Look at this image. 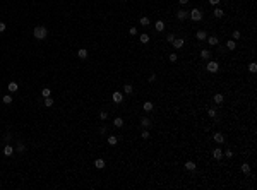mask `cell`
Listing matches in <instances>:
<instances>
[{
    "mask_svg": "<svg viewBox=\"0 0 257 190\" xmlns=\"http://www.w3.org/2000/svg\"><path fill=\"white\" fill-rule=\"evenodd\" d=\"M33 34H34V38H36V40H45L46 34H48V29H46L45 26H36V28H34V31H33Z\"/></svg>",
    "mask_w": 257,
    "mask_h": 190,
    "instance_id": "cell-1",
    "label": "cell"
},
{
    "mask_svg": "<svg viewBox=\"0 0 257 190\" xmlns=\"http://www.w3.org/2000/svg\"><path fill=\"white\" fill-rule=\"evenodd\" d=\"M189 17H190L192 21L199 22V21H202V12H200L199 9H192V12H189Z\"/></svg>",
    "mask_w": 257,
    "mask_h": 190,
    "instance_id": "cell-2",
    "label": "cell"
},
{
    "mask_svg": "<svg viewBox=\"0 0 257 190\" xmlns=\"http://www.w3.org/2000/svg\"><path fill=\"white\" fill-rule=\"evenodd\" d=\"M206 70L211 72V74H216V72L220 70V63L218 62H209L208 65H206Z\"/></svg>",
    "mask_w": 257,
    "mask_h": 190,
    "instance_id": "cell-3",
    "label": "cell"
},
{
    "mask_svg": "<svg viewBox=\"0 0 257 190\" xmlns=\"http://www.w3.org/2000/svg\"><path fill=\"white\" fill-rule=\"evenodd\" d=\"M111 99H113L115 103L118 104V103H122V101H123V94H122L120 91H115L113 94H111Z\"/></svg>",
    "mask_w": 257,
    "mask_h": 190,
    "instance_id": "cell-4",
    "label": "cell"
},
{
    "mask_svg": "<svg viewBox=\"0 0 257 190\" xmlns=\"http://www.w3.org/2000/svg\"><path fill=\"white\" fill-rule=\"evenodd\" d=\"M171 45H173V48L180 50V48H182V46L185 45V41H184V40H182V38H175V40L171 41Z\"/></svg>",
    "mask_w": 257,
    "mask_h": 190,
    "instance_id": "cell-5",
    "label": "cell"
},
{
    "mask_svg": "<svg viewBox=\"0 0 257 190\" xmlns=\"http://www.w3.org/2000/svg\"><path fill=\"white\" fill-rule=\"evenodd\" d=\"M187 17H189V12L184 10V9H180L178 12H177V19H178V21H184V19H187Z\"/></svg>",
    "mask_w": 257,
    "mask_h": 190,
    "instance_id": "cell-6",
    "label": "cell"
},
{
    "mask_svg": "<svg viewBox=\"0 0 257 190\" xmlns=\"http://www.w3.org/2000/svg\"><path fill=\"white\" fill-rule=\"evenodd\" d=\"M212 158H214V159H218V161H220L221 158H223V151H221L220 147H216V149H214V151H212Z\"/></svg>",
    "mask_w": 257,
    "mask_h": 190,
    "instance_id": "cell-7",
    "label": "cell"
},
{
    "mask_svg": "<svg viewBox=\"0 0 257 190\" xmlns=\"http://www.w3.org/2000/svg\"><path fill=\"white\" fill-rule=\"evenodd\" d=\"M212 139H214V142H218V144H223V142H224L223 134H220V132H216V134H214V135H212Z\"/></svg>",
    "mask_w": 257,
    "mask_h": 190,
    "instance_id": "cell-8",
    "label": "cell"
},
{
    "mask_svg": "<svg viewBox=\"0 0 257 190\" xmlns=\"http://www.w3.org/2000/svg\"><path fill=\"white\" fill-rule=\"evenodd\" d=\"M4 154H5V156H12V154H14V147L10 144H7L4 147Z\"/></svg>",
    "mask_w": 257,
    "mask_h": 190,
    "instance_id": "cell-9",
    "label": "cell"
},
{
    "mask_svg": "<svg viewBox=\"0 0 257 190\" xmlns=\"http://www.w3.org/2000/svg\"><path fill=\"white\" fill-rule=\"evenodd\" d=\"M154 29L158 31V33H161V31H165V22H163V21H156V24H154Z\"/></svg>",
    "mask_w": 257,
    "mask_h": 190,
    "instance_id": "cell-10",
    "label": "cell"
},
{
    "mask_svg": "<svg viewBox=\"0 0 257 190\" xmlns=\"http://www.w3.org/2000/svg\"><path fill=\"white\" fill-rule=\"evenodd\" d=\"M77 57L81 58V60H84V58H87V50H86V48H81V50L77 51Z\"/></svg>",
    "mask_w": 257,
    "mask_h": 190,
    "instance_id": "cell-11",
    "label": "cell"
},
{
    "mask_svg": "<svg viewBox=\"0 0 257 190\" xmlns=\"http://www.w3.org/2000/svg\"><path fill=\"white\" fill-rule=\"evenodd\" d=\"M196 38H197V40H200V41H204L206 38H208V34H206V31H202V29H200V31H197Z\"/></svg>",
    "mask_w": 257,
    "mask_h": 190,
    "instance_id": "cell-12",
    "label": "cell"
},
{
    "mask_svg": "<svg viewBox=\"0 0 257 190\" xmlns=\"http://www.w3.org/2000/svg\"><path fill=\"white\" fill-rule=\"evenodd\" d=\"M200 58H202V60H209V58H211V51H209V50H202V51H200Z\"/></svg>",
    "mask_w": 257,
    "mask_h": 190,
    "instance_id": "cell-13",
    "label": "cell"
},
{
    "mask_svg": "<svg viewBox=\"0 0 257 190\" xmlns=\"http://www.w3.org/2000/svg\"><path fill=\"white\" fill-rule=\"evenodd\" d=\"M141 125H142L144 128H149V127H151V120L147 118V116H144V118L141 120Z\"/></svg>",
    "mask_w": 257,
    "mask_h": 190,
    "instance_id": "cell-14",
    "label": "cell"
},
{
    "mask_svg": "<svg viewBox=\"0 0 257 190\" xmlns=\"http://www.w3.org/2000/svg\"><path fill=\"white\" fill-rule=\"evenodd\" d=\"M9 91H10V93H16L17 91V89H19V84H17V82H9Z\"/></svg>",
    "mask_w": 257,
    "mask_h": 190,
    "instance_id": "cell-15",
    "label": "cell"
},
{
    "mask_svg": "<svg viewBox=\"0 0 257 190\" xmlns=\"http://www.w3.org/2000/svg\"><path fill=\"white\" fill-rule=\"evenodd\" d=\"M113 125H115L117 128H122V127H123V120L120 118V116H117V118L113 120Z\"/></svg>",
    "mask_w": 257,
    "mask_h": 190,
    "instance_id": "cell-16",
    "label": "cell"
},
{
    "mask_svg": "<svg viewBox=\"0 0 257 190\" xmlns=\"http://www.w3.org/2000/svg\"><path fill=\"white\" fill-rule=\"evenodd\" d=\"M206 40H208V43H209L211 46H216V45H218V38H216V36H208Z\"/></svg>",
    "mask_w": 257,
    "mask_h": 190,
    "instance_id": "cell-17",
    "label": "cell"
},
{
    "mask_svg": "<svg viewBox=\"0 0 257 190\" xmlns=\"http://www.w3.org/2000/svg\"><path fill=\"white\" fill-rule=\"evenodd\" d=\"M139 41L142 43V45H146V43H149V34H141V36H139Z\"/></svg>",
    "mask_w": 257,
    "mask_h": 190,
    "instance_id": "cell-18",
    "label": "cell"
},
{
    "mask_svg": "<svg viewBox=\"0 0 257 190\" xmlns=\"http://www.w3.org/2000/svg\"><path fill=\"white\" fill-rule=\"evenodd\" d=\"M142 108H144V112H147V113L153 112V103H151V101H146V103L142 104Z\"/></svg>",
    "mask_w": 257,
    "mask_h": 190,
    "instance_id": "cell-19",
    "label": "cell"
},
{
    "mask_svg": "<svg viewBox=\"0 0 257 190\" xmlns=\"http://www.w3.org/2000/svg\"><path fill=\"white\" fill-rule=\"evenodd\" d=\"M185 169L194 171V169H196V163H194V161H187V163H185Z\"/></svg>",
    "mask_w": 257,
    "mask_h": 190,
    "instance_id": "cell-20",
    "label": "cell"
},
{
    "mask_svg": "<svg viewBox=\"0 0 257 190\" xmlns=\"http://www.w3.org/2000/svg\"><path fill=\"white\" fill-rule=\"evenodd\" d=\"M223 99H224L223 94H220V93H218V94H214V103H216V104H221V103H223Z\"/></svg>",
    "mask_w": 257,
    "mask_h": 190,
    "instance_id": "cell-21",
    "label": "cell"
},
{
    "mask_svg": "<svg viewBox=\"0 0 257 190\" xmlns=\"http://www.w3.org/2000/svg\"><path fill=\"white\" fill-rule=\"evenodd\" d=\"M226 48H228V50H235V48H237V41H233V40L226 41Z\"/></svg>",
    "mask_w": 257,
    "mask_h": 190,
    "instance_id": "cell-22",
    "label": "cell"
},
{
    "mask_svg": "<svg viewBox=\"0 0 257 190\" xmlns=\"http://www.w3.org/2000/svg\"><path fill=\"white\" fill-rule=\"evenodd\" d=\"M94 166L98 169H103L105 168V161H103V159H96V161H94Z\"/></svg>",
    "mask_w": 257,
    "mask_h": 190,
    "instance_id": "cell-23",
    "label": "cell"
},
{
    "mask_svg": "<svg viewBox=\"0 0 257 190\" xmlns=\"http://www.w3.org/2000/svg\"><path fill=\"white\" fill-rule=\"evenodd\" d=\"M14 151H17V153H24V151H26V146L22 144V142H19V144L16 146V149H14Z\"/></svg>",
    "mask_w": 257,
    "mask_h": 190,
    "instance_id": "cell-24",
    "label": "cell"
},
{
    "mask_svg": "<svg viewBox=\"0 0 257 190\" xmlns=\"http://www.w3.org/2000/svg\"><path fill=\"white\" fill-rule=\"evenodd\" d=\"M242 173L249 175V173H250V165H247V163H243V165H242Z\"/></svg>",
    "mask_w": 257,
    "mask_h": 190,
    "instance_id": "cell-25",
    "label": "cell"
},
{
    "mask_svg": "<svg viewBox=\"0 0 257 190\" xmlns=\"http://www.w3.org/2000/svg\"><path fill=\"white\" fill-rule=\"evenodd\" d=\"M132 91H134V87H132L130 84H125V86H123V93H125V94H130Z\"/></svg>",
    "mask_w": 257,
    "mask_h": 190,
    "instance_id": "cell-26",
    "label": "cell"
},
{
    "mask_svg": "<svg viewBox=\"0 0 257 190\" xmlns=\"http://www.w3.org/2000/svg\"><path fill=\"white\" fill-rule=\"evenodd\" d=\"M2 101H4L5 104H10V103H12V96H10V94H5L4 98H2Z\"/></svg>",
    "mask_w": 257,
    "mask_h": 190,
    "instance_id": "cell-27",
    "label": "cell"
},
{
    "mask_svg": "<svg viewBox=\"0 0 257 190\" xmlns=\"http://www.w3.org/2000/svg\"><path fill=\"white\" fill-rule=\"evenodd\" d=\"M117 142H118V139H117L115 135H110V137H108V144H110V146H115Z\"/></svg>",
    "mask_w": 257,
    "mask_h": 190,
    "instance_id": "cell-28",
    "label": "cell"
},
{
    "mask_svg": "<svg viewBox=\"0 0 257 190\" xmlns=\"http://www.w3.org/2000/svg\"><path fill=\"white\" fill-rule=\"evenodd\" d=\"M212 14H214V17H223V10H221L220 7L214 9V12H212Z\"/></svg>",
    "mask_w": 257,
    "mask_h": 190,
    "instance_id": "cell-29",
    "label": "cell"
},
{
    "mask_svg": "<svg viewBox=\"0 0 257 190\" xmlns=\"http://www.w3.org/2000/svg\"><path fill=\"white\" fill-rule=\"evenodd\" d=\"M45 106H53V98H50V96H48V98H45Z\"/></svg>",
    "mask_w": 257,
    "mask_h": 190,
    "instance_id": "cell-30",
    "label": "cell"
},
{
    "mask_svg": "<svg viewBox=\"0 0 257 190\" xmlns=\"http://www.w3.org/2000/svg\"><path fill=\"white\" fill-rule=\"evenodd\" d=\"M52 94V91H50L48 87H45V89H43V91H41V96H43V98H48V96Z\"/></svg>",
    "mask_w": 257,
    "mask_h": 190,
    "instance_id": "cell-31",
    "label": "cell"
},
{
    "mask_svg": "<svg viewBox=\"0 0 257 190\" xmlns=\"http://www.w3.org/2000/svg\"><path fill=\"white\" fill-rule=\"evenodd\" d=\"M208 115L211 116V118H214V116H216V108H209V110H208Z\"/></svg>",
    "mask_w": 257,
    "mask_h": 190,
    "instance_id": "cell-32",
    "label": "cell"
},
{
    "mask_svg": "<svg viewBox=\"0 0 257 190\" xmlns=\"http://www.w3.org/2000/svg\"><path fill=\"white\" fill-rule=\"evenodd\" d=\"M249 72H252V74H254V72H257V65H255V62H252V63L249 65Z\"/></svg>",
    "mask_w": 257,
    "mask_h": 190,
    "instance_id": "cell-33",
    "label": "cell"
},
{
    "mask_svg": "<svg viewBox=\"0 0 257 190\" xmlns=\"http://www.w3.org/2000/svg\"><path fill=\"white\" fill-rule=\"evenodd\" d=\"M149 19H147V17H141V26H149Z\"/></svg>",
    "mask_w": 257,
    "mask_h": 190,
    "instance_id": "cell-34",
    "label": "cell"
},
{
    "mask_svg": "<svg viewBox=\"0 0 257 190\" xmlns=\"http://www.w3.org/2000/svg\"><path fill=\"white\" fill-rule=\"evenodd\" d=\"M99 118H101V120H106V118H108V112H105V110H103V112H99Z\"/></svg>",
    "mask_w": 257,
    "mask_h": 190,
    "instance_id": "cell-35",
    "label": "cell"
},
{
    "mask_svg": "<svg viewBox=\"0 0 257 190\" xmlns=\"http://www.w3.org/2000/svg\"><path fill=\"white\" fill-rule=\"evenodd\" d=\"M173 40H175V34H173V33H170V34H166V41H173Z\"/></svg>",
    "mask_w": 257,
    "mask_h": 190,
    "instance_id": "cell-36",
    "label": "cell"
},
{
    "mask_svg": "<svg viewBox=\"0 0 257 190\" xmlns=\"http://www.w3.org/2000/svg\"><path fill=\"white\" fill-rule=\"evenodd\" d=\"M149 135H151V134H149V130H144V132L141 134V137H142V139H149Z\"/></svg>",
    "mask_w": 257,
    "mask_h": 190,
    "instance_id": "cell-37",
    "label": "cell"
},
{
    "mask_svg": "<svg viewBox=\"0 0 257 190\" xmlns=\"http://www.w3.org/2000/svg\"><path fill=\"white\" fill-rule=\"evenodd\" d=\"M177 60H178L177 53H170V62H177Z\"/></svg>",
    "mask_w": 257,
    "mask_h": 190,
    "instance_id": "cell-38",
    "label": "cell"
},
{
    "mask_svg": "<svg viewBox=\"0 0 257 190\" xmlns=\"http://www.w3.org/2000/svg\"><path fill=\"white\" fill-rule=\"evenodd\" d=\"M233 40H240V31H233Z\"/></svg>",
    "mask_w": 257,
    "mask_h": 190,
    "instance_id": "cell-39",
    "label": "cell"
},
{
    "mask_svg": "<svg viewBox=\"0 0 257 190\" xmlns=\"http://www.w3.org/2000/svg\"><path fill=\"white\" fill-rule=\"evenodd\" d=\"M129 33H130L132 36H135V34H137V28H130L129 29Z\"/></svg>",
    "mask_w": 257,
    "mask_h": 190,
    "instance_id": "cell-40",
    "label": "cell"
},
{
    "mask_svg": "<svg viewBox=\"0 0 257 190\" xmlns=\"http://www.w3.org/2000/svg\"><path fill=\"white\" fill-rule=\"evenodd\" d=\"M5 29H7V26H5V22H0V33H4Z\"/></svg>",
    "mask_w": 257,
    "mask_h": 190,
    "instance_id": "cell-41",
    "label": "cell"
},
{
    "mask_svg": "<svg viewBox=\"0 0 257 190\" xmlns=\"http://www.w3.org/2000/svg\"><path fill=\"white\" fill-rule=\"evenodd\" d=\"M220 2H221V0H209V4H211V5H216V7L220 5Z\"/></svg>",
    "mask_w": 257,
    "mask_h": 190,
    "instance_id": "cell-42",
    "label": "cell"
},
{
    "mask_svg": "<svg viewBox=\"0 0 257 190\" xmlns=\"http://www.w3.org/2000/svg\"><path fill=\"white\" fill-rule=\"evenodd\" d=\"M154 81H156V74H151L149 75V82H154Z\"/></svg>",
    "mask_w": 257,
    "mask_h": 190,
    "instance_id": "cell-43",
    "label": "cell"
},
{
    "mask_svg": "<svg viewBox=\"0 0 257 190\" xmlns=\"http://www.w3.org/2000/svg\"><path fill=\"white\" fill-rule=\"evenodd\" d=\"M224 156H226V158H233V151H226V153H224Z\"/></svg>",
    "mask_w": 257,
    "mask_h": 190,
    "instance_id": "cell-44",
    "label": "cell"
},
{
    "mask_svg": "<svg viewBox=\"0 0 257 190\" xmlns=\"http://www.w3.org/2000/svg\"><path fill=\"white\" fill-rule=\"evenodd\" d=\"M178 2H180V4H182V5H185V4H187V2H189V0H178Z\"/></svg>",
    "mask_w": 257,
    "mask_h": 190,
    "instance_id": "cell-45",
    "label": "cell"
}]
</instances>
